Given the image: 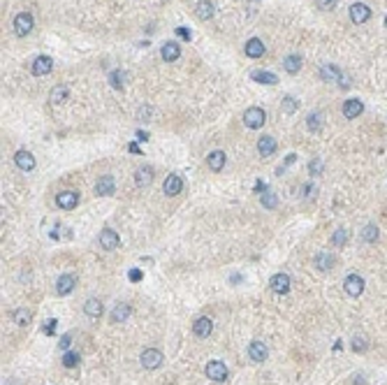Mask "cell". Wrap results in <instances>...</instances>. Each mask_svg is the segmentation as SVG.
I'll return each mask as SVG.
<instances>
[{
    "instance_id": "4316f807",
    "label": "cell",
    "mask_w": 387,
    "mask_h": 385,
    "mask_svg": "<svg viewBox=\"0 0 387 385\" xmlns=\"http://www.w3.org/2000/svg\"><path fill=\"white\" fill-rule=\"evenodd\" d=\"M130 313H132L130 304L121 302V304H116L114 311H112V320H114V323H125V320L130 318Z\"/></svg>"
},
{
    "instance_id": "836d02e7",
    "label": "cell",
    "mask_w": 387,
    "mask_h": 385,
    "mask_svg": "<svg viewBox=\"0 0 387 385\" xmlns=\"http://www.w3.org/2000/svg\"><path fill=\"white\" fill-rule=\"evenodd\" d=\"M260 202H262V207H265V209H276L278 197H276V193H271V190H265V193H262V197H260Z\"/></svg>"
},
{
    "instance_id": "3957f363",
    "label": "cell",
    "mask_w": 387,
    "mask_h": 385,
    "mask_svg": "<svg viewBox=\"0 0 387 385\" xmlns=\"http://www.w3.org/2000/svg\"><path fill=\"white\" fill-rule=\"evenodd\" d=\"M33 31V16L31 12H19L14 16V33L19 38H26L28 33Z\"/></svg>"
},
{
    "instance_id": "7a4b0ae2",
    "label": "cell",
    "mask_w": 387,
    "mask_h": 385,
    "mask_svg": "<svg viewBox=\"0 0 387 385\" xmlns=\"http://www.w3.org/2000/svg\"><path fill=\"white\" fill-rule=\"evenodd\" d=\"M139 360H142V367L144 369H149V371H153V369H160V364H162V353H160L158 348H146L144 353L139 355Z\"/></svg>"
},
{
    "instance_id": "d6a6232c",
    "label": "cell",
    "mask_w": 387,
    "mask_h": 385,
    "mask_svg": "<svg viewBox=\"0 0 387 385\" xmlns=\"http://www.w3.org/2000/svg\"><path fill=\"white\" fill-rule=\"evenodd\" d=\"M378 237H380L378 225H373V223H369V225H366L364 230H362V239H364V242H369V244L378 242Z\"/></svg>"
},
{
    "instance_id": "cb8c5ba5",
    "label": "cell",
    "mask_w": 387,
    "mask_h": 385,
    "mask_svg": "<svg viewBox=\"0 0 387 385\" xmlns=\"http://www.w3.org/2000/svg\"><path fill=\"white\" fill-rule=\"evenodd\" d=\"M225 160H228V156H225L223 151H211L209 153V158H206V165H209L211 172H220V170L225 167Z\"/></svg>"
},
{
    "instance_id": "5bb4252c",
    "label": "cell",
    "mask_w": 387,
    "mask_h": 385,
    "mask_svg": "<svg viewBox=\"0 0 387 385\" xmlns=\"http://www.w3.org/2000/svg\"><path fill=\"white\" fill-rule=\"evenodd\" d=\"M362 112H364V102H362V100L352 98V100H346V102H343V116H346V119H357Z\"/></svg>"
},
{
    "instance_id": "4fadbf2b",
    "label": "cell",
    "mask_w": 387,
    "mask_h": 385,
    "mask_svg": "<svg viewBox=\"0 0 387 385\" xmlns=\"http://www.w3.org/2000/svg\"><path fill=\"white\" fill-rule=\"evenodd\" d=\"M53 68V61L49 58V56H38L35 61H33V75L35 77H44L49 75Z\"/></svg>"
},
{
    "instance_id": "83f0119b",
    "label": "cell",
    "mask_w": 387,
    "mask_h": 385,
    "mask_svg": "<svg viewBox=\"0 0 387 385\" xmlns=\"http://www.w3.org/2000/svg\"><path fill=\"white\" fill-rule=\"evenodd\" d=\"M253 82H258V84H267V86H273V84H278V77L271 75V72H265V70H255L251 75Z\"/></svg>"
},
{
    "instance_id": "60d3db41",
    "label": "cell",
    "mask_w": 387,
    "mask_h": 385,
    "mask_svg": "<svg viewBox=\"0 0 387 385\" xmlns=\"http://www.w3.org/2000/svg\"><path fill=\"white\" fill-rule=\"evenodd\" d=\"M336 5H339V0H318V7L325 9V12H332Z\"/></svg>"
},
{
    "instance_id": "d4e9b609",
    "label": "cell",
    "mask_w": 387,
    "mask_h": 385,
    "mask_svg": "<svg viewBox=\"0 0 387 385\" xmlns=\"http://www.w3.org/2000/svg\"><path fill=\"white\" fill-rule=\"evenodd\" d=\"M302 56L299 53H290V56H285L283 58V70L285 72H290V75H297L299 70H302Z\"/></svg>"
},
{
    "instance_id": "b9f144b4",
    "label": "cell",
    "mask_w": 387,
    "mask_h": 385,
    "mask_svg": "<svg viewBox=\"0 0 387 385\" xmlns=\"http://www.w3.org/2000/svg\"><path fill=\"white\" fill-rule=\"evenodd\" d=\"M128 279L130 281H142V279H144V274H142V269H130Z\"/></svg>"
},
{
    "instance_id": "8992f818",
    "label": "cell",
    "mask_w": 387,
    "mask_h": 385,
    "mask_svg": "<svg viewBox=\"0 0 387 385\" xmlns=\"http://www.w3.org/2000/svg\"><path fill=\"white\" fill-rule=\"evenodd\" d=\"M181 190H183V179L179 174H169L167 179L162 181V193H165V195L174 197V195H179Z\"/></svg>"
},
{
    "instance_id": "52a82bcc",
    "label": "cell",
    "mask_w": 387,
    "mask_h": 385,
    "mask_svg": "<svg viewBox=\"0 0 387 385\" xmlns=\"http://www.w3.org/2000/svg\"><path fill=\"white\" fill-rule=\"evenodd\" d=\"M56 204H58L61 209H65V212H70V209H75L77 204H79V193H77V190H63V193H58V197H56Z\"/></svg>"
},
{
    "instance_id": "5b68a950",
    "label": "cell",
    "mask_w": 387,
    "mask_h": 385,
    "mask_svg": "<svg viewBox=\"0 0 387 385\" xmlns=\"http://www.w3.org/2000/svg\"><path fill=\"white\" fill-rule=\"evenodd\" d=\"M343 286H346V293L350 297H359V295L364 293V279L359 274H350L348 279L343 281Z\"/></svg>"
},
{
    "instance_id": "ba28073f",
    "label": "cell",
    "mask_w": 387,
    "mask_h": 385,
    "mask_svg": "<svg viewBox=\"0 0 387 385\" xmlns=\"http://www.w3.org/2000/svg\"><path fill=\"white\" fill-rule=\"evenodd\" d=\"M350 19H352V23H366L369 19H371V9L366 7L364 2H355V5H350Z\"/></svg>"
},
{
    "instance_id": "ffe728a7",
    "label": "cell",
    "mask_w": 387,
    "mask_h": 385,
    "mask_svg": "<svg viewBox=\"0 0 387 385\" xmlns=\"http://www.w3.org/2000/svg\"><path fill=\"white\" fill-rule=\"evenodd\" d=\"M49 100H51V105H65V102H68L70 100V91H68V86H61V84H58V86H53L51 88V93H49Z\"/></svg>"
},
{
    "instance_id": "c3c4849f",
    "label": "cell",
    "mask_w": 387,
    "mask_h": 385,
    "mask_svg": "<svg viewBox=\"0 0 387 385\" xmlns=\"http://www.w3.org/2000/svg\"><path fill=\"white\" fill-rule=\"evenodd\" d=\"M128 149H130V151H132V153H137V156H139V153H142V151H139V146H137V144H135V142L130 144Z\"/></svg>"
},
{
    "instance_id": "7c38bea8",
    "label": "cell",
    "mask_w": 387,
    "mask_h": 385,
    "mask_svg": "<svg viewBox=\"0 0 387 385\" xmlns=\"http://www.w3.org/2000/svg\"><path fill=\"white\" fill-rule=\"evenodd\" d=\"M14 163L19 170H23V172H33L35 170V158L31 156V151H16L14 153Z\"/></svg>"
},
{
    "instance_id": "7402d4cb",
    "label": "cell",
    "mask_w": 387,
    "mask_h": 385,
    "mask_svg": "<svg viewBox=\"0 0 387 385\" xmlns=\"http://www.w3.org/2000/svg\"><path fill=\"white\" fill-rule=\"evenodd\" d=\"M273 151H276V139L269 137V135L260 137V139H258V153H260V156L269 158V156H273Z\"/></svg>"
},
{
    "instance_id": "ab89813d",
    "label": "cell",
    "mask_w": 387,
    "mask_h": 385,
    "mask_svg": "<svg viewBox=\"0 0 387 385\" xmlns=\"http://www.w3.org/2000/svg\"><path fill=\"white\" fill-rule=\"evenodd\" d=\"M109 79H112V86H114V88H123V72L116 70V72L109 75Z\"/></svg>"
},
{
    "instance_id": "8fae6325",
    "label": "cell",
    "mask_w": 387,
    "mask_h": 385,
    "mask_svg": "<svg viewBox=\"0 0 387 385\" xmlns=\"http://www.w3.org/2000/svg\"><path fill=\"white\" fill-rule=\"evenodd\" d=\"M118 244H121V237L116 234V230H109V227H107V230L100 232V246L105 251H114Z\"/></svg>"
},
{
    "instance_id": "d590c367",
    "label": "cell",
    "mask_w": 387,
    "mask_h": 385,
    "mask_svg": "<svg viewBox=\"0 0 387 385\" xmlns=\"http://www.w3.org/2000/svg\"><path fill=\"white\" fill-rule=\"evenodd\" d=\"M281 109L285 114H292L297 109V100L292 98V95H285V98H283V102H281Z\"/></svg>"
},
{
    "instance_id": "484cf974",
    "label": "cell",
    "mask_w": 387,
    "mask_h": 385,
    "mask_svg": "<svg viewBox=\"0 0 387 385\" xmlns=\"http://www.w3.org/2000/svg\"><path fill=\"white\" fill-rule=\"evenodd\" d=\"M213 2L211 0H199L197 2V7H195V14H197V19H202V21H209L213 16Z\"/></svg>"
},
{
    "instance_id": "74e56055",
    "label": "cell",
    "mask_w": 387,
    "mask_h": 385,
    "mask_svg": "<svg viewBox=\"0 0 387 385\" xmlns=\"http://www.w3.org/2000/svg\"><path fill=\"white\" fill-rule=\"evenodd\" d=\"M322 170H325V163H322L320 158H313L311 163H309V172H311L313 176H318V174L322 172Z\"/></svg>"
},
{
    "instance_id": "44dd1931",
    "label": "cell",
    "mask_w": 387,
    "mask_h": 385,
    "mask_svg": "<svg viewBox=\"0 0 387 385\" xmlns=\"http://www.w3.org/2000/svg\"><path fill=\"white\" fill-rule=\"evenodd\" d=\"M153 167H149V165H144V167H139L135 172V183L137 186H142V188H146L149 183H153Z\"/></svg>"
},
{
    "instance_id": "ee69618b",
    "label": "cell",
    "mask_w": 387,
    "mask_h": 385,
    "mask_svg": "<svg viewBox=\"0 0 387 385\" xmlns=\"http://www.w3.org/2000/svg\"><path fill=\"white\" fill-rule=\"evenodd\" d=\"M70 343H72V337H70V334H63V337H61V348H63V350H68Z\"/></svg>"
},
{
    "instance_id": "f1b7e54d",
    "label": "cell",
    "mask_w": 387,
    "mask_h": 385,
    "mask_svg": "<svg viewBox=\"0 0 387 385\" xmlns=\"http://www.w3.org/2000/svg\"><path fill=\"white\" fill-rule=\"evenodd\" d=\"M334 262H336L334 256H329V253H318V256H315V264H318V269H322V272L332 269Z\"/></svg>"
},
{
    "instance_id": "e575fe53",
    "label": "cell",
    "mask_w": 387,
    "mask_h": 385,
    "mask_svg": "<svg viewBox=\"0 0 387 385\" xmlns=\"http://www.w3.org/2000/svg\"><path fill=\"white\" fill-rule=\"evenodd\" d=\"M348 230H343V227H339V230H336L334 234H332V244H334V246H339V249H343V246H346V244H348Z\"/></svg>"
},
{
    "instance_id": "681fc988",
    "label": "cell",
    "mask_w": 387,
    "mask_h": 385,
    "mask_svg": "<svg viewBox=\"0 0 387 385\" xmlns=\"http://www.w3.org/2000/svg\"><path fill=\"white\" fill-rule=\"evenodd\" d=\"M385 28H387V14H385Z\"/></svg>"
},
{
    "instance_id": "1f68e13d",
    "label": "cell",
    "mask_w": 387,
    "mask_h": 385,
    "mask_svg": "<svg viewBox=\"0 0 387 385\" xmlns=\"http://www.w3.org/2000/svg\"><path fill=\"white\" fill-rule=\"evenodd\" d=\"M306 128L311 130V132H318V130L322 128V114H320V112L309 114V119H306Z\"/></svg>"
},
{
    "instance_id": "9c48e42d",
    "label": "cell",
    "mask_w": 387,
    "mask_h": 385,
    "mask_svg": "<svg viewBox=\"0 0 387 385\" xmlns=\"http://www.w3.org/2000/svg\"><path fill=\"white\" fill-rule=\"evenodd\" d=\"M114 190H116V179L112 174H105V176H100L98 181H95V193L98 195L107 197V195H112Z\"/></svg>"
},
{
    "instance_id": "d6986e66",
    "label": "cell",
    "mask_w": 387,
    "mask_h": 385,
    "mask_svg": "<svg viewBox=\"0 0 387 385\" xmlns=\"http://www.w3.org/2000/svg\"><path fill=\"white\" fill-rule=\"evenodd\" d=\"M193 332L197 334L199 339H206V337L213 332L211 318H197V320H195V325H193Z\"/></svg>"
},
{
    "instance_id": "4dcf8cb0",
    "label": "cell",
    "mask_w": 387,
    "mask_h": 385,
    "mask_svg": "<svg viewBox=\"0 0 387 385\" xmlns=\"http://www.w3.org/2000/svg\"><path fill=\"white\" fill-rule=\"evenodd\" d=\"M33 320V313L28 309H16L14 311V323L19 325V327H26V325H31Z\"/></svg>"
},
{
    "instance_id": "f6af8a7d",
    "label": "cell",
    "mask_w": 387,
    "mask_h": 385,
    "mask_svg": "<svg viewBox=\"0 0 387 385\" xmlns=\"http://www.w3.org/2000/svg\"><path fill=\"white\" fill-rule=\"evenodd\" d=\"M176 33H179V38L190 40V31H186V28H176Z\"/></svg>"
},
{
    "instance_id": "8d00e7d4",
    "label": "cell",
    "mask_w": 387,
    "mask_h": 385,
    "mask_svg": "<svg viewBox=\"0 0 387 385\" xmlns=\"http://www.w3.org/2000/svg\"><path fill=\"white\" fill-rule=\"evenodd\" d=\"M77 364H79V355H77V353H65V355H63V367L75 369Z\"/></svg>"
},
{
    "instance_id": "603a6c76",
    "label": "cell",
    "mask_w": 387,
    "mask_h": 385,
    "mask_svg": "<svg viewBox=\"0 0 387 385\" xmlns=\"http://www.w3.org/2000/svg\"><path fill=\"white\" fill-rule=\"evenodd\" d=\"M77 286V279L72 276V274H63L61 279H58V283H56V293L58 295H70L72 290H75Z\"/></svg>"
},
{
    "instance_id": "7dc6e473",
    "label": "cell",
    "mask_w": 387,
    "mask_h": 385,
    "mask_svg": "<svg viewBox=\"0 0 387 385\" xmlns=\"http://www.w3.org/2000/svg\"><path fill=\"white\" fill-rule=\"evenodd\" d=\"M137 139H139V142H146V139H149V135H146L144 130H139V132H137Z\"/></svg>"
},
{
    "instance_id": "6da1fadb",
    "label": "cell",
    "mask_w": 387,
    "mask_h": 385,
    "mask_svg": "<svg viewBox=\"0 0 387 385\" xmlns=\"http://www.w3.org/2000/svg\"><path fill=\"white\" fill-rule=\"evenodd\" d=\"M265 121H267V114H265V109H260V107H248L246 114H243V123H246V128H251V130L262 128Z\"/></svg>"
},
{
    "instance_id": "7bdbcfd3",
    "label": "cell",
    "mask_w": 387,
    "mask_h": 385,
    "mask_svg": "<svg viewBox=\"0 0 387 385\" xmlns=\"http://www.w3.org/2000/svg\"><path fill=\"white\" fill-rule=\"evenodd\" d=\"M56 323H58V320H46V325H44V334H53L56 332Z\"/></svg>"
},
{
    "instance_id": "e0dca14e",
    "label": "cell",
    "mask_w": 387,
    "mask_h": 385,
    "mask_svg": "<svg viewBox=\"0 0 387 385\" xmlns=\"http://www.w3.org/2000/svg\"><path fill=\"white\" fill-rule=\"evenodd\" d=\"M248 355H251L253 362H265L267 355H269V350H267V346L262 343V341H251V346H248Z\"/></svg>"
},
{
    "instance_id": "ac0fdd59",
    "label": "cell",
    "mask_w": 387,
    "mask_h": 385,
    "mask_svg": "<svg viewBox=\"0 0 387 385\" xmlns=\"http://www.w3.org/2000/svg\"><path fill=\"white\" fill-rule=\"evenodd\" d=\"M341 77H343V72L336 68L334 63H325V65L320 68V79H322V82H339Z\"/></svg>"
},
{
    "instance_id": "277c9868",
    "label": "cell",
    "mask_w": 387,
    "mask_h": 385,
    "mask_svg": "<svg viewBox=\"0 0 387 385\" xmlns=\"http://www.w3.org/2000/svg\"><path fill=\"white\" fill-rule=\"evenodd\" d=\"M206 376L216 381V383H223V381H228V367L220 360H213V362L206 364Z\"/></svg>"
},
{
    "instance_id": "f546056e",
    "label": "cell",
    "mask_w": 387,
    "mask_h": 385,
    "mask_svg": "<svg viewBox=\"0 0 387 385\" xmlns=\"http://www.w3.org/2000/svg\"><path fill=\"white\" fill-rule=\"evenodd\" d=\"M84 311H86V316L100 318L102 316V302H100V299H88V302L84 304Z\"/></svg>"
},
{
    "instance_id": "bcb514c9",
    "label": "cell",
    "mask_w": 387,
    "mask_h": 385,
    "mask_svg": "<svg viewBox=\"0 0 387 385\" xmlns=\"http://www.w3.org/2000/svg\"><path fill=\"white\" fill-rule=\"evenodd\" d=\"M313 190H315V188H313L311 183H309V186H304V195H306V197H311V195H313Z\"/></svg>"
},
{
    "instance_id": "9a60e30c",
    "label": "cell",
    "mask_w": 387,
    "mask_h": 385,
    "mask_svg": "<svg viewBox=\"0 0 387 385\" xmlns=\"http://www.w3.org/2000/svg\"><path fill=\"white\" fill-rule=\"evenodd\" d=\"M243 51H246V56H248V58H260V56H265L267 49H265V42H262V40L253 38V40H248V42H246Z\"/></svg>"
},
{
    "instance_id": "f35d334b",
    "label": "cell",
    "mask_w": 387,
    "mask_h": 385,
    "mask_svg": "<svg viewBox=\"0 0 387 385\" xmlns=\"http://www.w3.org/2000/svg\"><path fill=\"white\" fill-rule=\"evenodd\" d=\"M366 348H369V343H366L364 337H355V339H352V350H357V353H364Z\"/></svg>"
},
{
    "instance_id": "2e32d148",
    "label": "cell",
    "mask_w": 387,
    "mask_h": 385,
    "mask_svg": "<svg viewBox=\"0 0 387 385\" xmlns=\"http://www.w3.org/2000/svg\"><path fill=\"white\" fill-rule=\"evenodd\" d=\"M160 56H162V61L165 63H174L179 56H181V46L176 44V42H165L162 49H160Z\"/></svg>"
},
{
    "instance_id": "30bf717a",
    "label": "cell",
    "mask_w": 387,
    "mask_h": 385,
    "mask_svg": "<svg viewBox=\"0 0 387 385\" xmlns=\"http://www.w3.org/2000/svg\"><path fill=\"white\" fill-rule=\"evenodd\" d=\"M269 286H271L273 293H278V295H285L290 293V286H292V281H290L288 274H273L271 281H269Z\"/></svg>"
}]
</instances>
